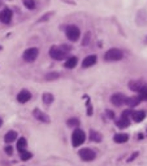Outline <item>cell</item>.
<instances>
[{"label":"cell","mask_w":147,"mask_h":166,"mask_svg":"<svg viewBox=\"0 0 147 166\" xmlns=\"http://www.w3.org/2000/svg\"><path fill=\"white\" fill-rule=\"evenodd\" d=\"M70 51V47L69 45H52L50 48V56L51 58H54V60H64L65 57H67L68 52Z\"/></svg>","instance_id":"1"},{"label":"cell","mask_w":147,"mask_h":166,"mask_svg":"<svg viewBox=\"0 0 147 166\" xmlns=\"http://www.w3.org/2000/svg\"><path fill=\"white\" fill-rule=\"evenodd\" d=\"M124 57V53L119 48H111L104 53V60L109 61V63H115V61H120Z\"/></svg>","instance_id":"2"},{"label":"cell","mask_w":147,"mask_h":166,"mask_svg":"<svg viewBox=\"0 0 147 166\" xmlns=\"http://www.w3.org/2000/svg\"><path fill=\"white\" fill-rule=\"evenodd\" d=\"M86 140V134H85L83 130L81 129H76L72 134V144L73 147H80L83 144V142Z\"/></svg>","instance_id":"3"},{"label":"cell","mask_w":147,"mask_h":166,"mask_svg":"<svg viewBox=\"0 0 147 166\" xmlns=\"http://www.w3.org/2000/svg\"><path fill=\"white\" fill-rule=\"evenodd\" d=\"M65 34H67V38L69 39L70 42H77L81 37V30L76 25H69L65 29Z\"/></svg>","instance_id":"4"},{"label":"cell","mask_w":147,"mask_h":166,"mask_svg":"<svg viewBox=\"0 0 147 166\" xmlns=\"http://www.w3.org/2000/svg\"><path fill=\"white\" fill-rule=\"evenodd\" d=\"M38 55H39V50H38V48L31 47V48H28V50L24 52L22 58H24L26 63H34V61L37 60Z\"/></svg>","instance_id":"5"},{"label":"cell","mask_w":147,"mask_h":166,"mask_svg":"<svg viewBox=\"0 0 147 166\" xmlns=\"http://www.w3.org/2000/svg\"><path fill=\"white\" fill-rule=\"evenodd\" d=\"M78 156L81 157L82 161H93V160H95L96 153L91 148H82L78 151Z\"/></svg>","instance_id":"6"},{"label":"cell","mask_w":147,"mask_h":166,"mask_svg":"<svg viewBox=\"0 0 147 166\" xmlns=\"http://www.w3.org/2000/svg\"><path fill=\"white\" fill-rule=\"evenodd\" d=\"M126 101V96L121 92H116L111 96V103L113 104L115 106H122Z\"/></svg>","instance_id":"7"},{"label":"cell","mask_w":147,"mask_h":166,"mask_svg":"<svg viewBox=\"0 0 147 166\" xmlns=\"http://www.w3.org/2000/svg\"><path fill=\"white\" fill-rule=\"evenodd\" d=\"M12 17H13V12L9 8H4L0 12V21H1L3 24H5V25L11 24Z\"/></svg>","instance_id":"8"},{"label":"cell","mask_w":147,"mask_h":166,"mask_svg":"<svg viewBox=\"0 0 147 166\" xmlns=\"http://www.w3.org/2000/svg\"><path fill=\"white\" fill-rule=\"evenodd\" d=\"M33 116H34L35 118L38 119V121H41V122H43V123H50L51 122L50 117L46 114L44 112H42L41 109H38V108H35L34 110H33Z\"/></svg>","instance_id":"9"},{"label":"cell","mask_w":147,"mask_h":166,"mask_svg":"<svg viewBox=\"0 0 147 166\" xmlns=\"http://www.w3.org/2000/svg\"><path fill=\"white\" fill-rule=\"evenodd\" d=\"M30 99H31V93H30V91H28V90H21L17 95V101L20 104L28 103Z\"/></svg>","instance_id":"10"},{"label":"cell","mask_w":147,"mask_h":166,"mask_svg":"<svg viewBox=\"0 0 147 166\" xmlns=\"http://www.w3.org/2000/svg\"><path fill=\"white\" fill-rule=\"evenodd\" d=\"M96 63H98V57L95 56V55H90V56L83 58L82 66L83 68H90V66H93V65H95Z\"/></svg>","instance_id":"11"},{"label":"cell","mask_w":147,"mask_h":166,"mask_svg":"<svg viewBox=\"0 0 147 166\" xmlns=\"http://www.w3.org/2000/svg\"><path fill=\"white\" fill-rule=\"evenodd\" d=\"M132 118L134 122H142L146 118V112L145 110H135L132 113Z\"/></svg>","instance_id":"12"},{"label":"cell","mask_w":147,"mask_h":166,"mask_svg":"<svg viewBox=\"0 0 147 166\" xmlns=\"http://www.w3.org/2000/svg\"><path fill=\"white\" fill-rule=\"evenodd\" d=\"M143 86H145V83L142 80H132L129 83V88L132 91H134V92H139L143 88Z\"/></svg>","instance_id":"13"},{"label":"cell","mask_w":147,"mask_h":166,"mask_svg":"<svg viewBox=\"0 0 147 166\" xmlns=\"http://www.w3.org/2000/svg\"><path fill=\"white\" fill-rule=\"evenodd\" d=\"M17 138H18V134L16 131H13V130H9L8 132L4 135V142L5 143H13L14 140H17Z\"/></svg>","instance_id":"14"},{"label":"cell","mask_w":147,"mask_h":166,"mask_svg":"<svg viewBox=\"0 0 147 166\" xmlns=\"http://www.w3.org/2000/svg\"><path fill=\"white\" fill-rule=\"evenodd\" d=\"M77 64H78V58L76 56H72L64 63V66L67 68V69H73V68L77 66Z\"/></svg>","instance_id":"15"},{"label":"cell","mask_w":147,"mask_h":166,"mask_svg":"<svg viewBox=\"0 0 147 166\" xmlns=\"http://www.w3.org/2000/svg\"><path fill=\"white\" fill-rule=\"evenodd\" d=\"M113 140L116 143H120V144H122V143H126L129 140V135L125 134V132H120V134H116L113 136Z\"/></svg>","instance_id":"16"},{"label":"cell","mask_w":147,"mask_h":166,"mask_svg":"<svg viewBox=\"0 0 147 166\" xmlns=\"http://www.w3.org/2000/svg\"><path fill=\"white\" fill-rule=\"evenodd\" d=\"M142 100L139 99L138 96H132V97H126V101H125V104L128 106H130V108H133V106H137L139 103H141Z\"/></svg>","instance_id":"17"},{"label":"cell","mask_w":147,"mask_h":166,"mask_svg":"<svg viewBox=\"0 0 147 166\" xmlns=\"http://www.w3.org/2000/svg\"><path fill=\"white\" fill-rule=\"evenodd\" d=\"M26 147H28V140L25 138H18L17 139V151L21 153V152L26 151Z\"/></svg>","instance_id":"18"},{"label":"cell","mask_w":147,"mask_h":166,"mask_svg":"<svg viewBox=\"0 0 147 166\" xmlns=\"http://www.w3.org/2000/svg\"><path fill=\"white\" fill-rule=\"evenodd\" d=\"M116 126H117V127H120V129H126V127H129V126H130L129 118H124V117H121L120 119H117V121H116Z\"/></svg>","instance_id":"19"},{"label":"cell","mask_w":147,"mask_h":166,"mask_svg":"<svg viewBox=\"0 0 147 166\" xmlns=\"http://www.w3.org/2000/svg\"><path fill=\"white\" fill-rule=\"evenodd\" d=\"M90 139L95 143H100L103 138H102V134H100V132L95 131V130H90Z\"/></svg>","instance_id":"20"},{"label":"cell","mask_w":147,"mask_h":166,"mask_svg":"<svg viewBox=\"0 0 147 166\" xmlns=\"http://www.w3.org/2000/svg\"><path fill=\"white\" fill-rule=\"evenodd\" d=\"M42 100H43V103L46 104V105H51V104L54 103L55 97H54V95H52V93H50V92H44L43 96H42Z\"/></svg>","instance_id":"21"},{"label":"cell","mask_w":147,"mask_h":166,"mask_svg":"<svg viewBox=\"0 0 147 166\" xmlns=\"http://www.w3.org/2000/svg\"><path fill=\"white\" fill-rule=\"evenodd\" d=\"M22 3H24V5L28 9H30V11H34V9L37 8V3H35V0H22Z\"/></svg>","instance_id":"22"},{"label":"cell","mask_w":147,"mask_h":166,"mask_svg":"<svg viewBox=\"0 0 147 166\" xmlns=\"http://www.w3.org/2000/svg\"><path fill=\"white\" fill-rule=\"evenodd\" d=\"M67 125L69 126V127H77V126H80V119L76 118V117H73V118H69L67 121Z\"/></svg>","instance_id":"23"},{"label":"cell","mask_w":147,"mask_h":166,"mask_svg":"<svg viewBox=\"0 0 147 166\" xmlns=\"http://www.w3.org/2000/svg\"><path fill=\"white\" fill-rule=\"evenodd\" d=\"M59 78V73L57 71H51V73H47L44 75V79L46 80H55Z\"/></svg>","instance_id":"24"},{"label":"cell","mask_w":147,"mask_h":166,"mask_svg":"<svg viewBox=\"0 0 147 166\" xmlns=\"http://www.w3.org/2000/svg\"><path fill=\"white\" fill-rule=\"evenodd\" d=\"M138 97L141 100H147V86H143V88L138 92Z\"/></svg>","instance_id":"25"},{"label":"cell","mask_w":147,"mask_h":166,"mask_svg":"<svg viewBox=\"0 0 147 166\" xmlns=\"http://www.w3.org/2000/svg\"><path fill=\"white\" fill-rule=\"evenodd\" d=\"M31 157H33V153H31V152H28V151L21 152V160H22V161H28V160H30Z\"/></svg>","instance_id":"26"},{"label":"cell","mask_w":147,"mask_h":166,"mask_svg":"<svg viewBox=\"0 0 147 166\" xmlns=\"http://www.w3.org/2000/svg\"><path fill=\"white\" fill-rule=\"evenodd\" d=\"M132 110H130V109H126V110H124V112L121 113V117H124V118H129V117L130 116H132Z\"/></svg>","instance_id":"27"},{"label":"cell","mask_w":147,"mask_h":166,"mask_svg":"<svg viewBox=\"0 0 147 166\" xmlns=\"http://www.w3.org/2000/svg\"><path fill=\"white\" fill-rule=\"evenodd\" d=\"M4 151H5V153L8 155V156H12V155H13V148H12V145H5Z\"/></svg>","instance_id":"28"},{"label":"cell","mask_w":147,"mask_h":166,"mask_svg":"<svg viewBox=\"0 0 147 166\" xmlns=\"http://www.w3.org/2000/svg\"><path fill=\"white\" fill-rule=\"evenodd\" d=\"M106 116L108 117V118H115V113H113L112 110H107V112H106Z\"/></svg>","instance_id":"29"},{"label":"cell","mask_w":147,"mask_h":166,"mask_svg":"<svg viewBox=\"0 0 147 166\" xmlns=\"http://www.w3.org/2000/svg\"><path fill=\"white\" fill-rule=\"evenodd\" d=\"M52 16V13H48V14H46V16H43L41 19H39V22H43V21H46V19H48Z\"/></svg>","instance_id":"30"},{"label":"cell","mask_w":147,"mask_h":166,"mask_svg":"<svg viewBox=\"0 0 147 166\" xmlns=\"http://www.w3.org/2000/svg\"><path fill=\"white\" fill-rule=\"evenodd\" d=\"M137 156H138V152H134V153L130 156V158H128V161H129V162H130V161H133V160H134V158L137 157Z\"/></svg>","instance_id":"31"},{"label":"cell","mask_w":147,"mask_h":166,"mask_svg":"<svg viewBox=\"0 0 147 166\" xmlns=\"http://www.w3.org/2000/svg\"><path fill=\"white\" fill-rule=\"evenodd\" d=\"M1 126H3V119L0 118V127H1Z\"/></svg>","instance_id":"32"},{"label":"cell","mask_w":147,"mask_h":166,"mask_svg":"<svg viewBox=\"0 0 147 166\" xmlns=\"http://www.w3.org/2000/svg\"><path fill=\"white\" fill-rule=\"evenodd\" d=\"M0 50H1V47H0Z\"/></svg>","instance_id":"33"},{"label":"cell","mask_w":147,"mask_h":166,"mask_svg":"<svg viewBox=\"0 0 147 166\" xmlns=\"http://www.w3.org/2000/svg\"><path fill=\"white\" fill-rule=\"evenodd\" d=\"M146 40H147V38H146Z\"/></svg>","instance_id":"34"}]
</instances>
